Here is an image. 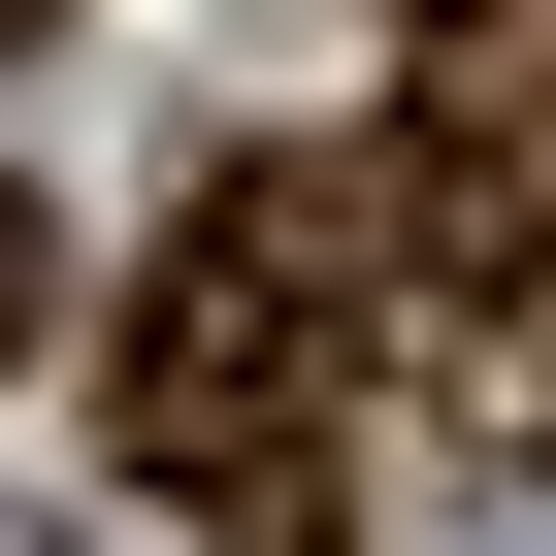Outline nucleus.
<instances>
[{
    "instance_id": "nucleus-2",
    "label": "nucleus",
    "mask_w": 556,
    "mask_h": 556,
    "mask_svg": "<svg viewBox=\"0 0 556 556\" xmlns=\"http://www.w3.org/2000/svg\"><path fill=\"white\" fill-rule=\"evenodd\" d=\"M0 361H34V197H0Z\"/></svg>"
},
{
    "instance_id": "nucleus-1",
    "label": "nucleus",
    "mask_w": 556,
    "mask_h": 556,
    "mask_svg": "<svg viewBox=\"0 0 556 556\" xmlns=\"http://www.w3.org/2000/svg\"><path fill=\"white\" fill-rule=\"evenodd\" d=\"M295 262H328V197H197L131 262V458L164 491H262L295 458Z\"/></svg>"
}]
</instances>
